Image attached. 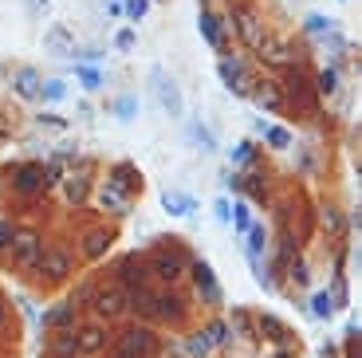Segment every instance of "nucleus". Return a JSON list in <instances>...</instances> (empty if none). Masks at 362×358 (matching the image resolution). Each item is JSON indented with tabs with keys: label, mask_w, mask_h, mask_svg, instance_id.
Segmentation results:
<instances>
[{
	"label": "nucleus",
	"mask_w": 362,
	"mask_h": 358,
	"mask_svg": "<svg viewBox=\"0 0 362 358\" xmlns=\"http://www.w3.org/2000/svg\"><path fill=\"white\" fill-rule=\"evenodd\" d=\"M114 354H126V358H154L158 354V335L150 327H126L114 343Z\"/></svg>",
	"instance_id": "1"
},
{
	"label": "nucleus",
	"mask_w": 362,
	"mask_h": 358,
	"mask_svg": "<svg viewBox=\"0 0 362 358\" xmlns=\"http://www.w3.org/2000/svg\"><path fill=\"white\" fill-rule=\"evenodd\" d=\"M232 24H236V36H241L252 51H260L264 44H268V32H264V24H260V12L252 8V4H236V8H232Z\"/></svg>",
	"instance_id": "2"
},
{
	"label": "nucleus",
	"mask_w": 362,
	"mask_h": 358,
	"mask_svg": "<svg viewBox=\"0 0 362 358\" xmlns=\"http://www.w3.org/2000/svg\"><path fill=\"white\" fill-rule=\"evenodd\" d=\"M40 256H43L40 232H36V229H16V237H12V260H16L24 272H36Z\"/></svg>",
	"instance_id": "3"
},
{
	"label": "nucleus",
	"mask_w": 362,
	"mask_h": 358,
	"mask_svg": "<svg viewBox=\"0 0 362 358\" xmlns=\"http://www.w3.org/2000/svg\"><path fill=\"white\" fill-rule=\"evenodd\" d=\"M280 91H283V102H288V107L311 110V102H315V87H311V79H307L300 67H288V75H283Z\"/></svg>",
	"instance_id": "4"
},
{
	"label": "nucleus",
	"mask_w": 362,
	"mask_h": 358,
	"mask_svg": "<svg viewBox=\"0 0 362 358\" xmlns=\"http://www.w3.org/2000/svg\"><path fill=\"white\" fill-rule=\"evenodd\" d=\"M90 307H95V315H99V319H114V315H122V311L130 307V291L122 288V284L95 288V296H90Z\"/></svg>",
	"instance_id": "5"
},
{
	"label": "nucleus",
	"mask_w": 362,
	"mask_h": 358,
	"mask_svg": "<svg viewBox=\"0 0 362 358\" xmlns=\"http://www.w3.org/2000/svg\"><path fill=\"white\" fill-rule=\"evenodd\" d=\"M12 190L20 193V197H36V193L48 190V169L40 161H24V166L12 169Z\"/></svg>",
	"instance_id": "6"
},
{
	"label": "nucleus",
	"mask_w": 362,
	"mask_h": 358,
	"mask_svg": "<svg viewBox=\"0 0 362 358\" xmlns=\"http://www.w3.org/2000/svg\"><path fill=\"white\" fill-rule=\"evenodd\" d=\"M185 268H189V264H185V256H181L177 248H158L150 256V272L161 279V284H170V288L185 276Z\"/></svg>",
	"instance_id": "7"
},
{
	"label": "nucleus",
	"mask_w": 362,
	"mask_h": 358,
	"mask_svg": "<svg viewBox=\"0 0 362 358\" xmlns=\"http://www.w3.org/2000/svg\"><path fill=\"white\" fill-rule=\"evenodd\" d=\"M36 272H40L48 284H60V279L71 276V252L63 248V244H48L40 256V264H36Z\"/></svg>",
	"instance_id": "8"
},
{
	"label": "nucleus",
	"mask_w": 362,
	"mask_h": 358,
	"mask_svg": "<svg viewBox=\"0 0 362 358\" xmlns=\"http://www.w3.org/2000/svg\"><path fill=\"white\" fill-rule=\"evenodd\" d=\"M150 79H154V91H158V102H161V110H170V119H181V91H177V83L166 75L161 67H154L150 71Z\"/></svg>",
	"instance_id": "9"
},
{
	"label": "nucleus",
	"mask_w": 362,
	"mask_h": 358,
	"mask_svg": "<svg viewBox=\"0 0 362 358\" xmlns=\"http://www.w3.org/2000/svg\"><path fill=\"white\" fill-rule=\"evenodd\" d=\"M248 99L256 102V107H264V110H283V107H288L276 79H256V83H252V91H248Z\"/></svg>",
	"instance_id": "10"
},
{
	"label": "nucleus",
	"mask_w": 362,
	"mask_h": 358,
	"mask_svg": "<svg viewBox=\"0 0 362 358\" xmlns=\"http://www.w3.org/2000/svg\"><path fill=\"white\" fill-rule=\"evenodd\" d=\"M221 79H224V87H229L232 95H248L252 83H256L248 71H244V63L241 60H229V55L221 60Z\"/></svg>",
	"instance_id": "11"
},
{
	"label": "nucleus",
	"mask_w": 362,
	"mask_h": 358,
	"mask_svg": "<svg viewBox=\"0 0 362 358\" xmlns=\"http://www.w3.org/2000/svg\"><path fill=\"white\" fill-rule=\"evenodd\" d=\"M107 327H102L99 319H90V323H83L79 331H75V343H79V354H99L102 347H107Z\"/></svg>",
	"instance_id": "12"
},
{
	"label": "nucleus",
	"mask_w": 362,
	"mask_h": 358,
	"mask_svg": "<svg viewBox=\"0 0 362 358\" xmlns=\"http://www.w3.org/2000/svg\"><path fill=\"white\" fill-rule=\"evenodd\" d=\"M189 272H193V284H197L205 303H221V288H217V276H213L209 264H205V260H193Z\"/></svg>",
	"instance_id": "13"
},
{
	"label": "nucleus",
	"mask_w": 362,
	"mask_h": 358,
	"mask_svg": "<svg viewBox=\"0 0 362 358\" xmlns=\"http://www.w3.org/2000/svg\"><path fill=\"white\" fill-rule=\"evenodd\" d=\"M107 181H111V185H114L119 193H126V197L142 190V173L130 166V161H119V166L111 169V178H107Z\"/></svg>",
	"instance_id": "14"
},
{
	"label": "nucleus",
	"mask_w": 362,
	"mask_h": 358,
	"mask_svg": "<svg viewBox=\"0 0 362 358\" xmlns=\"http://www.w3.org/2000/svg\"><path fill=\"white\" fill-rule=\"evenodd\" d=\"M119 284L126 291H138V288H146V264H142L138 256H126L119 264Z\"/></svg>",
	"instance_id": "15"
},
{
	"label": "nucleus",
	"mask_w": 362,
	"mask_h": 358,
	"mask_svg": "<svg viewBox=\"0 0 362 358\" xmlns=\"http://www.w3.org/2000/svg\"><path fill=\"white\" fill-rule=\"evenodd\" d=\"M256 335H264L268 343H276V347H292V331L283 327L276 315H260V319H256Z\"/></svg>",
	"instance_id": "16"
},
{
	"label": "nucleus",
	"mask_w": 362,
	"mask_h": 358,
	"mask_svg": "<svg viewBox=\"0 0 362 358\" xmlns=\"http://www.w3.org/2000/svg\"><path fill=\"white\" fill-rule=\"evenodd\" d=\"M48 354L51 358H75L79 354V343H75V327H60L48 338Z\"/></svg>",
	"instance_id": "17"
},
{
	"label": "nucleus",
	"mask_w": 362,
	"mask_h": 358,
	"mask_svg": "<svg viewBox=\"0 0 362 358\" xmlns=\"http://www.w3.org/2000/svg\"><path fill=\"white\" fill-rule=\"evenodd\" d=\"M111 240H114L111 229L83 232V256H87V260H102V256H107V248H111Z\"/></svg>",
	"instance_id": "18"
},
{
	"label": "nucleus",
	"mask_w": 362,
	"mask_h": 358,
	"mask_svg": "<svg viewBox=\"0 0 362 358\" xmlns=\"http://www.w3.org/2000/svg\"><path fill=\"white\" fill-rule=\"evenodd\" d=\"M12 87H16L20 99H40L43 79H40V71H36V67H20L16 75H12Z\"/></svg>",
	"instance_id": "19"
},
{
	"label": "nucleus",
	"mask_w": 362,
	"mask_h": 358,
	"mask_svg": "<svg viewBox=\"0 0 362 358\" xmlns=\"http://www.w3.org/2000/svg\"><path fill=\"white\" fill-rule=\"evenodd\" d=\"M185 315V299L173 296V291H154V319H181Z\"/></svg>",
	"instance_id": "20"
},
{
	"label": "nucleus",
	"mask_w": 362,
	"mask_h": 358,
	"mask_svg": "<svg viewBox=\"0 0 362 358\" xmlns=\"http://www.w3.org/2000/svg\"><path fill=\"white\" fill-rule=\"evenodd\" d=\"M264 63H272V67H295V60H300V51L292 48V44H264Z\"/></svg>",
	"instance_id": "21"
},
{
	"label": "nucleus",
	"mask_w": 362,
	"mask_h": 358,
	"mask_svg": "<svg viewBox=\"0 0 362 358\" xmlns=\"http://www.w3.org/2000/svg\"><path fill=\"white\" fill-rule=\"evenodd\" d=\"M197 28H201V36L213 44V48H224V32H221V16H217V12L205 8L201 16H197Z\"/></svg>",
	"instance_id": "22"
},
{
	"label": "nucleus",
	"mask_w": 362,
	"mask_h": 358,
	"mask_svg": "<svg viewBox=\"0 0 362 358\" xmlns=\"http://www.w3.org/2000/svg\"><path fill=\"white\" fill-rule=\"evenodd\" d=\"M43 48H48L51 55H71V51H75V44H71V32L63 28V24H55V28L43 36Z\"/></svg>",
	"instance_id": "23"
},
{
	"label": "nucleus",
	"mask_w": 362,
	"mask_h": 358,
	"mask_svg": "<svg viewBox=\"0 0 362 358\" xmlns=\"http://www.w3.org/2000/svg\"><path fill=\"white\" fill-rule=\"evenodd\" d=\"M161 205H166V213H173V217H193V209H197V201L189 197V193H161Z\"/></svg>",
	"instance_id": "24"
},
{
	"label": "nucleus",
	"mask_w": 362,
	"mask_h": 358,
	"mask_svg": "<svg viewBox=\"0 0 362 358\" xmlns=\"http://www.w3.org/2000/svg\"><path fill=\"white\" fill-rule=\"evenodd\" d=\"M99 205H102V209H111V213H126V209H130V197H126V193H119L111 181H107V185L99 190Z\"/></svg>",
	"instance_id": "25"
},
{
	"label": "nucleus",
	"mask_w": 362,
	"mask_h": 358,
	"mask_svg": "<svg viewBox=\"0 0 362 358\" xmlns=\"http://www.w3.org/2000/svg\"><path fill=\"white\" fill-rule=\"evenodd\" d=\"M87 190H90L87 169H83V173H71V178L63 181V193H67V201H75V205H79V201H87Z\"/></svg>",
	"instance_id": "26"
},
{
	"label": "nucleus",
	"mask_w": 362,
	"mask_h": 358,
	"mask_svg": "<svg viewBox=\"0 0 362 358\" xmlns=\"http://www.w3.org/2000/svg\"><path fill=\"white\" fill-rule=\"evenodd\" d=\"M264 248H268V232H264L260 225H252V229H248V260H252V268L260 264Z\"/></svg>",
	"instance_id": "27"
},
{
	"label": "nucleus",
	"mask_w": 362,
	"mask_h": 358,
	"mask_svg": "<svg viewBox=\"0 0 362 358\" xmlns=\"http://www.w3.org/2000/svg\"><path fill=\"white\" fill-rule=\"evenodd\" d=\"M232 327H236V335H241V338L256 343V323H252V315L244 307H232Z\"/></svg>",
	"instance_id": "28"
},
{
	"label": "nucleus",
	"mask_w": 362,
	"mask_h": 358,
	"mask_svg": "<svg viewBox=\"0 0 362 358\" xmlns=\"http://www.w3.org/2000/svg\"><path fill=\"white\" fill-rule=\"evenodd\" d=\"M189 138H193V146H201V154H213V150H217V138H213V130H209V126H201V122H189Z\"/></svg>",
	"instance_id": "29"
},
{
	"label": "nucleus",
	"mask_w": 362,
	"mask_h": 358,
	"mask_svg": "<svg viewBox=\"0 0 362 358\" xmlns=\"http://www.w3.org/2000/svg\"><path fill=\"white\" fill-rule=\"evenodd\" d=\"M209 350H213V338L205 335V327H201V331H193L189 343H185V354H189V358H205Z\"/></svg>",
	"instance_id": "30"
},
{
	"label": "nucleus",
	"mask_w": 362,
	"mask_h": 358,
	"mask_svg": "<svg viewBox=\"0 0 362 358\" xmlns=\"http://www.w3.org/2000/svg\"><path fill=\"white\" fill-rule=\"evenodd\" d=\"M205 335L213 338V347H224V343H232V327L224 323V319H209V323H205Z\"/></svg>",
	"instance_id": "31"
},
{
	"label": "nucleus",
	"mask_w": 362,
	"mask_h": 358,
	"mask_svg": "<svg viewBox=\"0 0 362 358\" xmlns=\"http://www.w3.org/2000/svg\"><path fill=\"white\" fill-rule=\"evenodd\" d=\"M71 319H75V307H71V303H60L55 311L43 315V327H71Z\"/></svg>",
	"instance_id": "32"
},
{
	"label": "nucleus",
	"mask_w": 362,
	"mask_h": 358,
	"mask_svg": "<svg viewBox=\"0 0 362 358\" xmlns=\"http://www.w3.org/2000/svg\"><path fill=\"white\" fill-rule=\"evenodd\" d=\"M311 87H315V95H335V91H339V75H335V67L319 71Z\"/></svg>",
	"instance_id": "33"
},
{
	"label": "nucleus",
	"mask_w": 362,
	"mask_h": 358,
	"mask_svg": "<svg viewBox=\"0 0 362 358\" xmlns=\"http://www.w3.org/2000/svg\"><path fill=\"white\" fill-rule=\"evenodd\" d=\"M241 190H248L252 193V201H268V181L260 178V173H252V178H241Z\"/></svg>",
	"instance_id": "34"
},
{
	"label": "nucleus",
	"mask_w": 362,
	"mask_h": 358,
	"mask_svg": "<svg viewBox=\"0 0 362 358\" xmlns=\"http://www.w3.org/2000/svg\"><path fill=\"white\" fill-rule=\"evenodd\" d=\"M311 315L315 319H331L335 315V299L327 296V291H315L311 296Z\"/></svg>",
	"instance_id": "35"
},
{
	"label": "nucleus",
	"mask_w": 362,
	"mask_h": 358,
	"mask_svg": "<svg viewBox=\"0 0 362 358\" xmlns=\"http://www.w3.org/2000/svg\"><path fill=\"white\" fill-rule=\"evenodd\" d=\"M75 75H79V83H83L87 91H99V87H102V75H99L95 67H87V63H75Z\"/></svg>",
	"instance_id": "36"
},
{
	"label": "nucleus",
	"mask_w": 362,
	"mask_h": 358,
	"mask_svg": "<svg viewBox=\"0 0 362 358\" xmlns=\"http://www.w3.org/2000/svg\"><path fill=\"white\" fill-rule=\"evenodd\" d=\"M114 114H119L122 122H130L134 114H138V95H122V99L114 102Z\"/></svg>",
	"instance_id": "37"
},
{
	"label": "nucleus",
	"mask_w": 362,
	"mask_h": 358,
	"mask_svg": "<svg viewBox=\"0 0 362 358\" xmlns=\"http://www.w3.org/2000/svg\"><path fill=\"white\" fill-rule=\"evenodd\" d=\"M307 32H311V36H331L335 20H327V16H319V12H311V16H307Z\"/></svg>",
	"instance_id": "38"
},
{
	"label": "nucleus",
	"mask_w": 362,
	"mask_h": 358,
	"mask_svg": "<svg viewBox=\"0 0 362 358\" xmlns=\"http://www.w3.org/2000/svg\"><path fill=\"white\" fill-rule=\"evenodd\" d=\"M63 95H67V83H63V79H48L40 87V99H48V102H60Z\"/></svg>",
	"instance_id": "39"
},
{
	"label": "nucleus",
	"mask_w": 362,
	"mask_h": 358,
	"mask_svg": "<svg viewBox=\"0 0 362 358\" xmlns=\"http://www.w3.org/2000/svg\"><path fill=\"white\" fill-rule=\"evenodd\" d=\"M229 158L236 161V166H248V161L256 158V150H252V142H236V146L229 150Z\"/></svg>",
	"instance_id": "40"
},
{
	"label": "nucleus",
	"mask_w": 362,
	"mask_h": 358,
	"mask_svg": "<svg viewBox=\"0 0 362 358\" xmlns=\"http://www.w3.org/2000/svg\"><path fill=\"white\" fill-rule=\"evenodd\" d=\"M264 138H268L276 150H288V146H292V134H288V130H280V126H268V130H264Z\"/></svg>",
	"instance_id": "41"
},
{
	"label": "nucleus",
	"mask_w": 362,
	"mask_h": 358,
	"mask_svg": "<svg viewBox=\"0 0 362 358\" xmlns=\"http://www.w3.org/2000/svg\"><path fill=\"white\" fill-rule=\"evenodd\" d=\"M95 288H99L95 279H83V284H79V291L71 296V307H83V303H90V296H95Z\"/></svg>",
	"instance_id": "42"
},
{
	"label": "nucleus",
	"mask_w": 362,
	"mask_h": 358,
	"mask_svg": "<svg viewBox=\"0 0 362 358\" xmlns=\"http://www.w3.org/2000/svg\"><path fill=\"white\" fill-rule=\"evenodd\" d=\"M232 225H236V232H248L252 229V217H248V205H236V209H232Z\"/></svg>",
	"instance_id": "43"
},
{
	"label": "nucleus",
	"mask_w": 362,
	"mask_h": 358,
	"mask_svg": "<svg viewBox=\"0 0 362 358\" xmlns=\"http://www.w3.org/2000/svg\"><path fill=\"white\" fill-rule=\"evenodd\" d=\"M146 8H150V0H126V4H122V12H126L130 20H142V16H146Z\"/></svg>",
	"instance_id": "44"
},
{
	"label": "nucleus",
	"mask_w": 362,
	"mask_h": 358,
	"mask_svg": "<svg viewBox=\"0 0 362 358\" xmlns=\"http://www.w3.org/2000/svg\"><path fill=\"white\" fill-rule=\"evenodd\" d=\"M323 229H331V232H339V229H342L339 209H335V205H323Z\"/></svg>",
	"instance_id": "45"
},
{
	"label": "nucleus",
	"mask_w": 362,
	"mask_h": 358,
	"mask_svg": "<svg viewBox=\"0 0 362 358\" xmlns=\"http://www.w3.org/2000/svg\"><path fill=\"white\" fill-rule=\"evenodd\" d=\"M288 272H292V279L300 284V288L311 279V276H307V264H303V260H292V264H288Z\"/></svg>",
	"instance_id": "46"
},
{
	"label": "nucleus",
	"mask_w": 362,
	"mask_h": 358,
	"mask_svg": "<svg viewBox=\"0 0 362 358\" xmlns=\"http://www.w3.org/2000/svg\"><path fill=\"white\" fill-rule=\"evenodd\" d=\"M114 48H119V51H130V48H134V32L122 28L119 36H114Z\"/></svg>",
	"instance_id": "47"
},
{
	"label": "nucleus",
	"mask_w": 362,
	"mask_h": 358,
	"mask_svg": "<svg viewBox=\"0 0 362 358\" xmlns=\"http://www.w3.org/2000/svg\"><path fill=\"white\" fill-rule=\"evenodd\" d=\"M213 213H217V220H221V225H232V209H229V201H217V205H213Z\"/></svg>",
	"instance_id": "48"
},
{
	"label": "nucleus",
	"mask_w": 362,
	"mask_h": 358,
	"mask_svg": "<svg viewBox=\"0 0 362 358\" xmlns=\"http://www.w3.org/2000/svg\"><path fill=\"white\" fill-rule=\"evenodd\" d=\"M12 237H16V229H12L8 220H0V252H4V248L12 244Z\"/></svg>",
	"instance_id": "49"
},
{
	"label": "nucleus",
	"mask_w": 362,
	"mask_h": 358,
	"mask_svg": "<svg viewBox=\"0 0 362 358\" xmlns=\"http://www.w3.org/2000/svg\"><path fill=\"white\" fill-rule=\"evenodd\" d=\"M40 126H51V130H63V119H60V114H40Z\"/></svg>",
	"instance_id": "50"
},
{
	"label": "nucleus",
	"mask_w": 362,
	"mask_h": 358,
	"mask_svg": "<svg viewBox=\"0 0 362 358\" xmlns=\"http://www.w3.org/2000/svg\"><path fill=\"white\" fill-rule=\"evenodd\" d=\"M107 12H111V16H119V12H122V0H107Z\"/></svg>",
	"instance_id": "51"
},
{
	"label": "nucleus",
	"mask_w": 362,
	"mask_h": 358,
	"mask_svg": "<svg viewBox=\"0 0 362 358\" xmlns=\"http://www.w3.org/2000/svg\"><path fill=\"white\" fill-rule=\"evenodd\" d=\"M8 323V303H4V296H0V327Z\"/></svg>",
	"instance_id": "52"
},
{
	"label": "nucleus",
	"mask_w": 362,
	"mask_h": 358,
	"mask_svg": "<svg viewBox=\"0 0 362 358\" xmlns=\"http://www.w3.org/2000/svg\"><path fill=\"white\" fill-rule=\"evenodd\" d=\"M0 138H8V114H0Z\"/></svg>",
	"instance_id": "53"
},
{
	"label": "nucleus",
	"mask_w": 362,
	"mask_h": 358,
	"mask_svg": "<svg viewBox=\"0 0 362 358\" xmlns=\"http://www.w3.org/2000/svg\"><path fill=\"white\" fill-rule=\"evenodd\" d=\"M28 4H32L36 12H40V8H48V0H28Z\"/></svg>",
	"instance_id": "54"
},
{
	"label": "nucleus",
	"mask_w": 362,
	"mask_h": 358,
	"mask_svg": "<svg viewBox=\"0 0 362 358\" xmlns=\"http://www.w3.org/2000/svg\"><path fill=\"white\" fill-rule=\"evenodd\" d=\"M114 358H126V354H114Z\"/></svg>",
	"instance_id": "55"
}]
</instances>
